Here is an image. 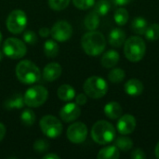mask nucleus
Masks as SVG:
<instances>
[{
    "label": "nucleus",
    "instance_id": "f257e3e1",
    "mask_svg": "<svg viewBox=\"0 0 159 159\" xmlns=\"http://www.w3.org/2000/svg\"><path fill=\"white\" fill-rule=\"evenodd\" d=\"M81 45L84 51L89 56H98L102 54L106 47V40L101 32L90 31L86 33L82 39Z\"/></svg>",
    "mask_w": 159,
    "mask_h": 159
},
{
    "label": "nucleus",
    "instance_id": "f03ea898",
    "mask_svg": "<svg viewBox=\"0 0 159 159\" xmlns=\"http://www.w3.org/2000/svg\"><path fill=\"white\" fill-rule=\"evenodd\" d=\"M16 75L21 83L31 85L40 79L41 74L39 68L33 61L23 60L16 66Z\"/></svg>",
    "mask_w": 159,
    "mask_h": 159
},
{
    "label": "nucleus",
    "instance_id": "7ed1b4c3",
    "mask_svg": "<svg viewBox=\"0 0 159 159\" xmlns=\"http://www.w3.org/2000/svg\"><path fill=\"white\" fill-rule=\"evenodd\" d=\"M91 137L98 144H107L112 143L116 138V129L114 126L105 121H97L91 129Z\"/></svg>",
    "mask_w": 159,
    "mask_h": 159
},
{
    "label": "nucleus",
    "instance_id": "20e7f679",
    "mask_svg": "<svg viewBox=\"0 0 159 159\" xmlns=\"http://www.w3.org/2000/svg\"><path fill=\"white\" fill-rule=\"evenodd\" d=\"M146 52L145 42L140 36H131L124 43V53L126 58L132 61L138 62L144 57Z\"/></svg>",
    "mask_w": 159,
    "mask_h": 159
},
{
    "label": "nucleus",
    "instance_id": "39448f33",
    "mask_svg": "<svg viewBox=\"0 0 159 159\" xmlns=\"http://www.w3.org/2000/svg\"><path fill=\"white\" fill-rule=\"evenodd\" d=\"M84 92L87 96L92 99L102 98L108 91L107 82L100 76H90L89 77L83 86Z\"/></svg>",
    "mask_w": 159,
    "mask_h": 159
},
{
    "label": "nucleus",
    "instance_id": "423d86ee",
    "mask_svg": "<svg viewBox=\"0 0 159 159\" xmlns=\"http://www.w3.org/2000/svg\"><path fill=\"white\" fill-rule=\"evenodd\" d=\"M48 89L43 86H33L28 89L24 94V102L29 107H39L44 104L48 99Z\"/></svg>",
    "mask_w": 159,
    "mask_h": 159
},
{
    "label": "nucleus",
    "instance_id": "0eeeda50",
    "mask_svg": "<svg viewBox=\"0 0 159 159\" xmlns=\"http://www.w3.org/2000/svg\"><path fill=\"white\" fill-rule=\"evenodd\" d=\"M27 25V16L20 9L12 10L7 18V28L14 34L22 33Z\"/></svg>",
    "mask_w": 159,
    "mask_h": 159
},
{
    "label": "nucleus",
    "instance_id": "6e6552de",
    "mask_svg": "<svg viewBox=\"0 0 159 159\" xmlns=\"http://www.w3.org/2000/svg\"><path fill=\"white\" fill-rule=\"evenodd\" d=\"M3 51L7 57L18 60L25 56L27 52V48L23 41L15 37H9L4 42Z\"/></svg>",
    "mask_w": 159,
    "mask_h": 159
},
{
    "label": "nucleus",
    "instance_id": "1a4fd4ad",
    "mask_svg": "<svg viewBox=\"0 0 159 159\" xmlns=\"http://www.w3.org/2000/svg\"><path fill=\"white\" fill-rule=\"evenodd\" d=\"M40 129L42 132L50 139L58 138L62 132V125L61 121L53 116H45L40 120Z\"/></svg>",
    "mask_w": 159,
    "mask_h": 159
},
{
    "label": "nucleus",
    "instance_id": "9d476101",
    "mask_svg": "<svg viewBox=\"0 0 159 159\" xmlns=\"http://www.w3.org/2000/svg\"><path fill=\"white\" fill-rule=\"evenodd\" d=\"M50 34L53 39L58 42H65L69 40L73 34V28L71 24L65 20L56 22L50 30Z\"/></svg>",
    "mask_w": 159,
    "mask_h": 159
},
{
    "label": "nucleus",
    "instance_id": "9b49d317",
    "mask_svg": "<svg viewBox=\"0 0 159 159\" xmlns=\"http://www.w3.org/2000/svg\"><path fill=\"white\" fill-rule=\"evenodd\" d=\"M88 136V128L82 122L72 124L67 129V138L73 143H82Z\"/></svg>",
    "mask_w": 159,
    "mask_h": 159
},
{
    "label": "nucleus",
    "instance_id": "f8f14e48",
    "mask_svg": "<svg viewBox=\"0 0 159 159\" xmlns=\"http://www.w3.org/2000/svg\"><path fill=\"white\" fill-rule=\"evenodd\" d=\"M81 114V109L79 105L75 102H69L65 104L60 111V116L62 121L69 123L76 120Z\"/></svg>",
    "mask_w": 159,
    "mask_h": 159
},
{
    "label": "nucleus",
    "instance_id": "ddd939ff",
    "mask_svg": "<svg viewBox=\"0 0 159 159\" xmlns=\"http://www.w3.org/2000/svg\"><path fill=\"white\" fill-rule=\"evenodd\" d=\"M136 119L132 115L127 114L119 117L116 129L121 135H129L132 133L136 128Z\"/></svg>",
    "mask_w": 159,
    "mask_h": 159
},
{
    "label": "nucleus",
    "instance_id": "4468645a",
    "mask_svg": "<svg viewBox=\"0 0 159 159\" xmlns=\"http://www.w3.org/2000/svg\"><path fill=\"white\" fill-rule=\"evenodd\" d=\"M61 75V66L57 62H51L45 66L43 70V77L45 80L51 82L58 79Z\"/></svg>",
    "mask_w": 159,
    "mask_h": 159
},
{
    "label": "nucleus",
    "instance_id": "2eb2a0df",
    "mask_svg": "<svg viewBox=\"0 0 159 159\" xmlns=\"http://www.w3.org/2000/svg\"><path fill=\"white\" fill-rule=\"evenodd\" d=\"M143 84L142 83V81H140L139 79L136 78H132L129 79V81L126 82L125 86H124V89L125 92L129 95V96H139L143 92Z\"/></svg>",
    "mask_w": 159,
    "mask_h": 159
},
{
    "label": "nucleus",
    "instance_id": "dca6fc26",
    "mask_svg": "<svg viewBox=\"0 0 159 159\" xmlns=\"http://www.w3.org/2000/svg\"><path fill=\"white\" fill-rule=\"evenodd\" d=\"M108 41L112 47L120 48L126 41V34L120 28H115L110 32Z\"/></svg>",
    "mask_w": 159,
    "mask_h": 159
},
{
    "label": "nucleus",
    "instance_id": "f3484780",
    "mask_svg": "<svg viewBox=\"0 0 159 159\" xmlns=\"http://www.w3.org/2000/svg\"><path fill=\"white\" fill-rule=\"evenodd\" d=\"M24 97L20 93H14L5 101L4 107L7 110L20 109L24 106Z\"/></svg>",
    "mask_w": 159,
    "mask_h": 159
},
{
    "label": "nucleus",
    "instance_id": "a211bd4d",
    "mask_svg": "<svg viewBox=\"0 0 159 159\" xmlns=\"http://www.w3.org/2000/svg\"><path fill=\"white\" fill-rule=\"evenodd\" d=\"M119 61V54L116 50H109L105 52L102 59L101 63L104 68H113Z\"/></svg>",
    "mask_w": 159,
    "mask_h": 159
},
{
    "label": "nucleus",
    "instance_id": "6ab92c4d",
    "mask_svg": "<svg viewBox=\"0 0 159 159\" xmlns=\"http://www.w3.org/2000/svg\"><path fill=\"white\" fill-rule=\"evenodd\" d=\"M123 109L116 102H111L104 106V114L111 119H117L122 116Z\"/></svg>",
    "mask_w": 159,
    "mask_h": 159
},
{
    "label": "nucleus",
    "instance_id": "aec40b11",
    "mask_svg": "<svg viewBox=\"0 0 159 159\" xmlns=\"http://www.w3.org/2000/svg\"><path fill=\"white\" fill-rule=\"evenodd\" d=\"M120 157V152L116 145L105 146L101 149L98 153V159H118Z\"/></svg>",
    "mask_w": 159,
    "mask_h": 159
},
{
    "label": "nucleus",
    "instance_id": "412c9836",
    "mask_svg": "<svg viewBox=\"0 0 159 159\" xmlns=\"http://www.w3.org/2000/svg\"><path fill=\"white\" fill-rule=\"evenodd\" d=\"M57 94H58V97L60 98V100H61L63 102H70L75 98V90L72 86H70L68 84H64V85H61L58 89Z\"/></svg>",
    "mask_w": 159,
    "mask_h": 159
},
{
    "label": "nucleus",
    "instance_id": "4be33fe9",
    "mask_svg": "<svg viewBox=\"0 0 159 159\" xmlns=\"http://www.w3.org/2000/svg\"><path fill=\"white\" fill-rule=\"evenodd\" d=\"M131 30L137 34H144L147 27H148V23L147 20L143 18V17H135L132 21H131Z\"/></svg>",
    "mask_w": 159,
    "mask_h": 159
},
{
    "label": "nucleus",
    "instance_id": "5701e85b",
    "mask_svg": "<svg viewBox=\"0 0 159 159\" xmlns=\"http://www.w3.org/2000/svg\"><path fill=\"white\" fill-rule=\"evenodd\" d=\"M84 24H85V27L88 30H89V31L96 30L99 27V25H100V18H99V15L95 11H92V12L89 13L86 16V18H85Z\"/></svg>",
    "mask_w": 159,
    "mask_h": 159
},
{
    "label": "nucleus",
    "instance_id": "b1692460",
    "mask_svg": "<svg viewBox=\"0 0 159 159\" xmlns=\"http://www.w3.org/2000/svg\"><path fill=\"white\" fill-rule=\"evenodd\" d=\"M115 145L118 148L119 151L122 152H128L129 151L133 146V142L130 138L127 137L126 135H122L116 139Z\"/></svg>",
    "mask_w": 159,
    "mask_h": 159
},
{
    "label": "nucleus",
    "instance_id": "393cba45",
    "mask_svg": "<svg viewBox=\"0 0 159 159\" xmlns=\"http://www.w3.org/2000/svg\"><path fill=\"white\" fill-rule=\"evenodd\" d=\"M45 55L48 58H54L59 53V46L54 40H47L44 44Z\"/></svg>",
    "mask_w": 159,
    "mask_h": 159
},
{
    "label": "nucleus",
    "instance_id": "a878e982",
    "mask_svg": "<svg viewBox=\"0 0 159 159\" xmlns=\"http://www.w3.org/2000/svg\"><path fill=\"white\" fill-rule=\"evenodd\" d=\"M129 12L127 11L126 8L124 7H119L116 10L115 15H114V19L117 25L119 26H123L125 25L128 21H129Z\"/></svg>",
    "mask_w": 159,
    "mask_h": 159
},
{
    "label": "nucleus",
    "instance_id": "bb28decb",
    "mask_svg": "<svg viewBox=\"0 0 159 159\" xmlns=\"http://www.w3.org/2000/svg\"><path fill=\"white\" fill-rule=\"evenodd\" d=\"M126 77V73L121 68H114L108 73V79L112 83H121Z\"/></svg>",
    "mask_w": 159,
    "mask_h": 159
},
{
    "label": "nucleus",
    "instance_id": "cd10ccee",
    "mask_svg": "<svg viewBox=\"0 0 159 159\" xmlns=\"http://www.w3.org/2000/svg\"><path fill=\"white\" fill-rule=\"evenodd\" d=\"M111 9V4L108 0H99L94 4V11L99 16L106 15Z\"/></svg>",
    "mask_w": 159,
    "mask_h": 159
},
{
    "label": "nucleus",
    "instance_id": "c85d7f7f",
    "mask_svg": "<svg viewBox=\"0 0 159 159\" xmlns=\"http://www.w3.org/2000/svg\"><path fill=\"white\" fill-rule=\"evenodd\" d=\"M20 121L24 126H32L35 122V115L31 109H24L20 115Z\"/></svg>",
    "mask_w": 159,
    "mask_h": 159
},
{
    "label": "nucleus",
    "instance_id": "c756f323",
    "mask_svg": "<svg viewBox=\"0 0 159 159\" xmlns=\"http://www.w3.org/2000/svg\"><path fill=\"white\" fill-rule=\"evenodd\" d=\"M145 37L149 41H156L159 38V24L153 23L149 25L144 33Z\"/></svg>",
    "mask_w": 159,
    "mask_h": 159
},
{
    "label": "nucleus",
    "instance_id": "7c9ffc66",
    "mask_svg": "<svg viewBox=\"0 0 159 159\" xmlns=\"http://www.w3.org/2000/svg\"><path fill=\"white\" fill-rule=\"evenodd\" d=\"M69 3H70V0H48L49 7L56 11H60V10L66 8Z\"/></svg>",
    "mask_w": 159,
    "mask_h": 159
},
{
    "label": "nucleus",
    "instance_id": "2f4dec72",
    "mask_svg": "<svg viewBox=\"0 0 159 159\" xmlns=\"http://www.w3.org/2000/svg\"><path fill=\"white\" fill-rule=\"evenodd\" d=\"M48 143L45 140H37L34 142V150L38 153V154H42V153H45L48 150Z\"/></svg>",
    "mask_w": 159,
    "mask_h": 159
},
{
    "label": "nucleus",
    "instance_id": "473e14b6",
    "mask_svg": "<svg viewBox=\"0 0 159 159\" xmlns=\"http://www.w3.org/2000/svg\"><path fill=\"white\" fill-rule=\"evenodd\" d=\"M73 4L79 9L86 10L94 6L95 0H73Z\"/></svg>",
    "mask_w": 159,
    "mask_h": 159
},
{
    "label": "nucleus",
    "instance_id": "72a5a7b5",
    "mask_svg": "<svg viewBox=\"0 0 159 159\" xmlns=\"http://www.w3.org/2000/svg\"><path fill=\"white\" fill-rule=\"evenodd\" d=\"M22 37H23L24 42L27 43V44H30V45H34V44H35L36 41H37L36 34H35L34 31H30V30H29V31H26V32L23 34Z\"/></svg>",
    "mask_w": 159,
    "mask_h": 159
},
{
    "label": "nucleus",
    "instance_id": "f704fd0d",
    "mask_svg": "<svg viewBox=\"0 0 159 159\" xmlns=\"http://www.w3.org/2000/svg\"><path fill=\"white\" fill-rule=\"evenodd\" d=\"M130 157L132 159H145L146 158V155H145V153L143 152V150L138 148V149H135V150L131 153Z\"/></svg>",
    "mask_w": 159,
    "mask_h": 159
},
{
    "label": "nucleus",
    "instance_id": "c9c22d12",
    "mask_svg": "<svg viewBox=\"0 0 159 159\" xmlns=\"http://www.w3.org/2000/svg\"><path fill=\"white\" fill-rule=\"evenodd\" d=\"M88 99H87V96L86 94L84 93H81V94H78L75 98V102L78 104V105H84L86 102H87Z\"/></svg>",
    "mask_w": 159,
    "mask_h": 159
},
{
    "label": "nucleus",
    "instance_id": "e433bc0d",
    "mask_svg": "<svg viewBox=\"0 0 159 159\" xmlns=\"http://www.w3.org/2000/svg\"><path fill=\"white\" fill-rule=\"evenodd\" d=\"M116 6H126L131 3L133 0H111Z\"/></svg>",
    "mask_w": 159,
    "mask_h": 159
},
{
    "label": "nucleus",
    "instance_id": "4c0bfd02",
    "mask_svg": "<svg viewBox=\"0 0 159 159\" xmlns=\"http://www.w3.org/2000/svg\"><path fill=\"white\" fill-rule=\"evenodd\" d=\"M38 33L42 37H47L50 34V30L47 27H42V28H40Z\"/></svg>",
    "mask_w": 159,
    "mask_h": 159
},
{
    "label": "nucleus",
    "instance_id": "58836bf2",
    "mask_svg": "<svg viewBox=\"0 0 159 159\" xmlns=\"http://www.w3.org/2000/svg\"><path fill=\"white\" fill-rule=\"evenodd\" d=\"M6 127L2 124V123H0V142L4 139V137H5V135H6Z\"/></svg>",
    "mask_w": 159,
    "mask_h": 159
},
{
    "label": "nucleus",
    "instance_id": "ea45409f",
    "mask_svg": "<svg viewBox=\"0 0 159 159\" xmlns=\"http://www.w3.org/2000/svg\"><path fill=\"white\" fill-rule=\"evenodd\" d=\"M44 159H60V157L55 154H48L44 156Z\"/></svg>",
    "mask_w": 159,
    "mask_h": 159
},
{
    "label": "nucleus",
    "instance_id": "a19ab883",
    "mask_svg": "<svg viewBox=\"0 0 159 159\" xmlns=\"http://www.w3.org/2000/svg\"><path fill=\"white\" fill-rule=\"evenodd\" d=\"M155 153H156V157H157V158L159 159V142L157 143V146H156V150H155Z\"/></svg>",
    "mask_w": 159,
    "mask_h": 159
},
{
    "label": "nucleus",
    "instance_id": "79ce46f5",
    "mask_svg": "<svg viewBox=\"0 0 159 159\" xmlns=\"http://www.w3.org/2000/svg\"><path fill=\"white\" fill-rule=\"evenodd\" d=\"M2 59H3V55H2V53L0 52V61H2Z\"/></svg>",
    "mask_w": 159,
    "mask_h": 159
},
{
    "label": "nucleus",
    "instance_id": "37998d69",
    "mask_svg": "<svg viewBox=\"0 0 159 159\" xmlns=\"http://www.w3.org/2000/svg\"><path fill=\"white\" fill-rule=\"evenodd\" d=\"M1 41H2V34L0 32V44H1Z\"/></svg>",
    "mask_w": 159,
    "mask_h": 159
}]
</instances>
